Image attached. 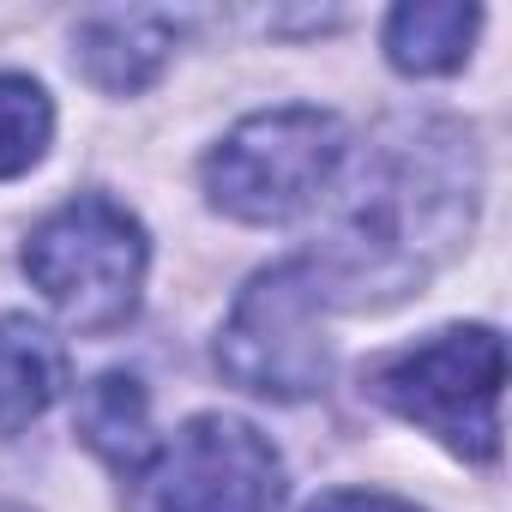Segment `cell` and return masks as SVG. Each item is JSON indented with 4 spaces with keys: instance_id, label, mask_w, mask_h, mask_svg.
I'll return each mask as SVG.
<instances>
[{
    "instance_id": "obj_1",
    "label": "cell",
    "mask_w": 512,
    "mask_h": 512,
    "mask_svg": "<svg viewBox=\"0 0 512 512\" xmlns=\"http://www.w3.org/2000/svg\"><path fill=\"white\" fill-rule=\"evenodd\" d=\"M476 211V163H470V139L446 133V127H416L410 145H386L374 175L362 181L350 223L338 235V247L314 266L320 290H356L350 302H368V284L386 296L416 290L446 253L458 247V235L470 229Z\"/></svg>"
},
{
    "instance_id": "obj_2",
    "label": "cell",
    "mask_w": 512,
    "mask_h": 512,
    "mask_svg": "<svg viewBox=\"0 0 512 512\" xmlns=\"http://www.w3.org/2000/svg\"><path fill=\"white\" fill-rule=\"evenodd\" d=\"M145 266H151L145 223L103 193L67 199L25 241V278L73 332H97V338L121 332L139 314Z\"/></svg>"
},
{
    "instance_id": "obj_3",
    "label": "cell",
    "mask_w": 512,
    "mask_h": 512,
    "mask_svg": "<svg viewBox=\"0 0 512 512\" xmlns=\"http://www.w3.org/2000/svg\"><path fill=\"white\" fill-rule=\"evenodd\" d=\"M350 133L332 109H266L229 127L205 157V193L235 223H290L344 169Z\"/></svg>"
},
{
    "instance_id": "obj_4",
    "label": "cell",
    "mask_w": 512,
    "mask_h": 512,
    "mask_svg": "<svg viewBox=\"0 0 512 512\" xmlns=\"http://www.w3.org/2000/svg\"><path fill=\"white\" fill-rule=\"evenodd\" d=\"M326 290L308 260H284L260 272L229 308L217 332V368L253 398L302 404L326 392L332 380V344H326Z\"/></svg>"
},
{
    "instance_id": "obj_5",
    "label": "cell",
    "mask_w": 512,
    "mask_h": 512,
    "mask_svg": "<svg viewBox=\"0 0 512 512\" xmlns=\"http://www.w3.org/2000/svg\"><path fill=\"white\" fill-rule=\"evenodd\" d=\"M500 386H506V350L494 326L434 332L428 344L398 350L374 374L386 410H398L458 458H482V464L500 452Z\"/></svg>"
},
{
    "instance_id": "obj_6",
    "label": "cell",
    "mask_w": 512,
    "mask_h": 512,
    "mask_svg": "<svg viewBox=\"0 0 512 512\" xmlns=\"http://www.w3.org/2000/svg\"><path fill=\"white\" fill-rule=\"evenodd\" d=\"M284 458L235 416H193L133 476L127 512H278Z\"/></svg>"
},
{
    "instance_id": "obj_7",
    "label": "cell",
    "mask_w": 512,
    "mask_h": 512,
    "mask_svg": "<svg viewBox=\"0 0 512 512\" xmlns=\"http://www.w3.org/2000/svg\"><path fill=\"white\" fill-rule=\"evenodd\" d=\"M175 19L169 13H145V7H109V13H85L73 31V61L97 91L133 97L145 91L169 55H175Z\"/></svg>"
},
{
    "instance_id": "obj_8",
    "label": "cell",
    "mask_w": 512,
    "mask_h": 512,
    "mask_svg": "<svg viewBox=\"0 0 512 512\" xmlns=\"http://www.w3.org/2000/svg\"><path fill=\"white\" fill-rule=\"evenodd\" d=\"M61 392L67 344L31 314H0V434H25Z\"/></svg>"
},
{
    "instance_id": "obj_9",
    "label": "cell",
    "mask_w": 512,
    "mask_h": 512,
    "mask_svg": "<svg viewBox=\"0 0 512 512\" xmlns=\"http://www.w3.org/2000/svg\"><path fill=\"white\" fill-rule=\"evenodd\" d=\"M79 440H85L109 470H121L127 482L157 458V440H151V404H145L139 374L109 368V374H97V380L85 386V398H79Z\"/></svg>"
},
{
    "instance_id": "obj_10",
    "label": "cell",
    "mask_w": 512,
    "mask_h": 512,
    "mask_svg": "<svg viewBox=\"0 0 512 512\" xmlns=\"http://www.w3.org/2000/svg\"><path fill=\"white\" fill-rule=\"evenodd\" d=\"M482 25V7H464V0H416V7H398L386 19V61L398 73H452L470 55V37Z\"/></svg>"
},
{
    "instance_id": "obj_11",
    "label": "cell",
    "mask_w": 512,
    "mask_h": 512,
    "mask_svg": "<svg viewBox=\"0 0 512 512\" xmlns=\"http://www.w3.org/2000/svg\"><path fill=\"white\" fill-rule=\"evenodd\" d=\"M49 133H55L49 91L25 73H0V181H13L31 163H43Z\"/></svg>"
},
{
    "instance_id": "obj_12",
    "label": "cell",
    "mask_w": 512,
    "mask_h": 512,
    "mask_svg": "<svg viewBox=\"0 0 512 512\" xmlns=\"http://www.w3.org/2000/svg\"><path fill=\"white\" fill-rule=\"evenodd\" d=\"M308 512H416V506L410 500H392V494H374V488H332Z\"/></svg>"
}]
</instances>
